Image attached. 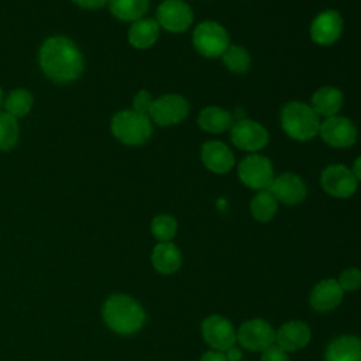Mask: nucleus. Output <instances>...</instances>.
<instances>
[{"label":"nucleus","mask_w":361,"mask_h":361,"mask_svg":"<svg viewBox=\"0 0 361 361\" xmlns=\"http://www.w3.org/2000/svg\"><path fill=\"white\" fill-rule=\"evenodd\" d=\"M42 72L56 83L76 80L83 71V56L73 41L66 37H51L39 49Z\"/></svg>","instance_id":"f257e3e1"},{"label":"nucleus","mask_w":361,"mask_h":361,"mask_svg":"<svg viewBox=\"0 0 361 361\" xmlns=\"http://www.w3.org/2000/svg\"><path fill=\"white\" fill-rule=\"evenodd\" d=\"M103 319L113 331L118 334H133L144 326L145 312L131 296L116 293L109 296L104 302Z\"/></svg>","instance_id":"f03ea898"},{"label":"nucleus","mask_w":361,"mask_h":361,"mask_svg":"<svg viewBox=\"0 0 361 361\" xmlns=\"http://www.w3.org/2000/svg\"><path fill=\"white\" fill-rule=\"evenodd\" d=\"M320 123V117L303 102H289L281 110L282 130L296 141H307L316 137Z\"/></svg>","instance_id":"7ed1b4c3"},{"label":"nucleus","mask_w":361,"mask_h":361,"mask_svg":"<svg viewBox=\"0 0 361 361\" xmlns=\"http://www.w3.org/2000/svg\"><path fill=\"white\" fill-rule=\"evenodd\" d=\"M111 133L127 145L144 144L152 134L151 118L135 110H121L111 118Z\"/></svg>","instance_id":"20e7f679"},{"label":"nucleus","mask_w":361,"mask_h":361,"mask_svg":"<svg viewBox=\"0 0 361 361\" xmlns=\"http://www.w3.org/2000/svg\"><path fill=\"white\" fill-rule=\"evenodd\" d=\"M192 42L197 54L202 56L219 58L230 47V37L221 24L206 20L195 27Z\"/></svg>","instance_id":"39448f33"},{"label":"nucleus","mask_w":361,"mask_h":361,"mask_svg":"<svg viewBox=\"0 0 361 361\" xmlns=\"http://www.w3.org/2000/svg\"><path fill=\"white\" fill-rule=\"evenodd\" d=\"M240 180L250 189L267 190L269 189L275 173L271 161L261 154H250L240 164L237 169Z\"/></svg>","instance_id":"423d86ee"},{"label":"nucleus","mask_w":361,"mask_h":361,"mask_svg":"<svg viewBox=\"0 0 361 361\" xmlns=\"http://www.w3.org/2000/svg\"><path fill=\"white\" fill-rule=\"evenodd\" d=\"M189 114L188 100L176 93H168L154 99L148 117L158 126L168 127L180 123Z\"/></svg>","instance_id":"0eeeda50"},{"label":"nucleus","mask_w":361,"mask_h":361,"mask_svg":"<svg viewBox=\"0 0 361 361\" xmlns=\"http://www.w3.org/2000/svg\"><path fill=\"white\" fill-rule=\"evenodd\" d=\"M230 138L238 149L254 154L267 147L269 141V134L267 128L258 121L250 118H240L238 121L233 123L230 128Z\"/></svg>","instance_id":"6e6552de"},{"label":"nucleus","mask_w":361,"mask_h":361,"mask_svg":"<svg viewBox=\"0 0 361 361\" xmlns=\"http://www.w3.org/2000/svg\"><path fill=\"white\" fill-rule=\"evenodd\" d=\"M157 23L169 32H185L193 23V11L183 0H164L157 8Z\"/></svg>","instance_id":"1a4fd4ad"},{"label":"nucleus","mask_w":361,"mask_h":361,"mask_svg":"<svg viewBox=\"0 0 361 361\" xmlns=\"http://www.w3.org/2000/svg\"><path fill=\"white\" fill-rule=\"evenodd\" d=\"M320 183L326 193L337 199H347L357 190L358 180L350 168L341 164H333L323 169Z\"/></svg>","instance_id":"9d476101"},{"label":"nucleus","mask_w":361,"mask_h":361,"mask_svg":"<svg viewBox=\"0 0 361 361\" xmlns=\"http://www.w3.org/2000/svg\"><path fill=\"white\" fill-rule=\"evenodd\" d=\"M319 134L327 145L333 148H347L357 140V127L347 117L331 116L320 123Z\"/></svg>","instance_id":"9b49d317"},{"label":"nucleus","mask_w":361,"mask_h":361,"mask_svg":"<svg viewBox=\"0 0 361 361\" xmlns=\"http://www.w3.org/2000/svg\"><path fill=\"white\" fill-rule=\"evenodd\" d=\"M275 331L269 323L262 319H252L241 324L237 340L238 343L251 351H264L275 343Z\"/></svg>","instance_id":"f8f14e48"},{"label":"nucleus","mask_w":361,"mask_h":361,"mask_svg":"<svg viewBox=\"0 0 361 361\" xmlns=\"http://www.w3.org/2000/svg\"><path fill=\"white\" fill-rule=\"evenodd\" d=\"M202 334L204 341L217 351L230 350L237 340L233 324L219 314H212L203 320Z\"/></svg>","instance_id":"ddd939ff"},{"label":"nucleus","mask_w":361,"mask_h":361,"mask_svg":"<svg viewBox=\"0 0 361 361\" xmlns=\"http://www.w3.org/2000/svg\"><path fill=\"white\" fill-rule=\"evenodd\" d=\"M343 32V17L337 10H324L319 13L310 24V38L322 47L334 44Z\"/></svg>","instance_id":"4468645a"},{"label":"nucleus","mask_w":361,"mask_h":361,"mask_svg":"<svg viewBox=\"0 0 361 361\" xmlns=\"http://www.w3.org/2000/svg\"><path fill=\"white\" fill-rule=\"evenodd\" d=\"M278 202L293 206L306 197V185L300 176L292 172H285L274 178L268 189Z\"/></svg>","instance_id":"2eb2a0df"},{"label":"nucleus","mask_w":361,"mask_h":361,"mask_svg":"<svg viewBox=\"0 0 361 361\" xmlns=\"http://www.w3.org/2000/svg\"><path fill=\"white\" fill-rule=\"evenodd\" d=\"M200 159L210 172L219 175L230 172L234 166V155L231 149L217 140H210L202 145Z\"/></svg>","instance_id":"dca6fc26"},{"label":"nucleus","mask_w":361,"mask_h":361,"mask_svg":"<svg viewBox=\"0 0 361 361\" xmlns=\"http://www.w3.org/2000/svg\"><path fill=\"white\" fill-rule=\"evenodd\" d=\"M343 289L334 279L319 282L310 293V305L317 312H329L337 307L343 299Z\"/></svg>","instance_id":"f3484780"},{"label":"nucleus","mask_w":361,"mask_h":361,"mask_svg":"<svg viewBox=\"0 0 361 361\" xmlns=\"http://www.w3.org/2000/svg\"><path fill=\"white\" fill-rule=\"evenodd\" d=\"M310 340V329L303 322H288L276 333L275 341L285 351H296L303 348Z\"/></svg>","instance_id":"a211bd4d"},{"label":"nucleus","mask_w":361,"mask_h":361,"mask_svg":"<svg viewBox=\"0 0 361 361\" xmlns=\"http://www.w3.org/2000/svg\"><path fill=\"white\" fill-rule=\"evenodd\" d=\"M344 102V96L340 89L334 86H323L317 89L310 102V107L319 117H331L337 116Z\"/></svg>","instance_id":"6ab92c4d"},{"label":"nucleus","mask_w":361,"mask_h":361,"mask_svg":"<svg viewBox=\"0 0 361 361\" xmlns=\"http://www.w3.org/2000/svg\"><path fill=\"white\" fill-rule=\"evenodd\" d=\"M324 361H361V340L355 336L333 340L326 348Z\"/></svg>","instance_id":"aec40b11"},{"label":"nucleus","mask_w":361,"mask_h":361,"mask_svg":"<svg viewBox=\"0 0 361 361\" xmlns=\"http://www.w3.org/2000/svg\"><path fill=\"white\" fill-rule=\"evenodd\" d=\"M233 116L223 107L219 106H207L204 107L197 117L199 127L212 134H220L231 128L233 126Z\"/></svg>","instance_id":"412c9836"},{"label":"nucleus","mask_w":361,"mask_h":361,"mask_svg":"<svg viewBox=\"0 0 361 361\" xmlns=\"http://www.w3.org/2000/svg\"><path fill=\"white\" fill-rule=\"evenodd\" d=\"M159 25L157 20L140 18L134 21L128 30V42L138 49L152 47L159 37Z\"/></svg>","instance_id":"4be33fe9"},{"label":"nucleus","mask_w":361,"mask_h":361,"mask_svg":"<svg viewBox=\"0 0 361 361\" xmlns=\"http://www.w3.org/2000/svg\"><path fill=\"white\" fill-rule=\"evenodd\" d=\"M152 265L161 274H173L179 269L182 262V255L179 248L171 243H158L152 250Z\"/></svg>","instance_id":"5701e85b"},{"label":"nucleus","mask_w":361,"mask_h":361,"mask_svg":"<svg viewBox=\"0 0 361 361\" xmlns=\"http://www.w3.org/2000/svg\"><path fill=\"white\" fill-rule=\"evenodd\" d=\"M149 6V0H109L110 11L123 21H137L142 18Z\"/></svg>","instance_id":"b1692460"},{"label":"nucleus","mask_w":361,"mask_h":361,"mask_svg":"<svg viewBox=\"0 0 361 361\" xmlns=\"http://www.w3.org/2000/svg\"><path fill=\"white\" fill-rule=\"evenodd\" d=\"M251 214L258 221H269L276 214L278 210V200L275 196L267 189L259 190L250 203Z\"/></svg>","instance_id":"393cba45"},{"label":"nucleus","mask_w":361,"mask_h":361,"mask_svg":"<svg viewBox=\"0 0 361 361\" xmlns=\"http://www.w3.org/2000/svg\"><path fill=\"white\" fill-rule=\"evenodd\" d=\"M226 68L234 73H245L251 66L248 51L240 45H231L221 55Z\"/></svg>","instance_id":"a878e982"},{"label":"nucleus","mask_w":361,"mask_h":361,"mask_svg":"<svg viewBox=\"0 0 361 361\" xmlns=\"http://www.w3.org/2000/svg\"><path fill=\"white\" fill-rule=\"evenodd\" d=\"M18 123L11 114L0 113V149L8 151L18 141Z\"/></svg>","instance_id":"bb28decb"},{"label":"nucleus","mask_w":361,"mask_h":361,"mask_svg":"<svg viewBox=\"0 0 361 361\" xmlns=\"http://www.w3.org/2000/svg\"><path fill=\"white\" fill-rule=\"evenodd\" d=\"M32 107V96L30 92L24 89L13 90L6 100V111L11 116L23 117L25 116Z\"/></svg>","instance_id":"cd10ccee"},{"label":"nucleus","mask_w":361,"mask_h":361,"mask_svg":"<svg viewBox=\"0 0 361 361\" xmlns=\"http://www.w3.org/2000/svg\"><path fill=\"white\" fill-rule=\"evenodd\" d=\"M176 230L178 223L175 217L169 214H158L151 223V233L157 240H159V243L171 241L175 237Z\"/></svg>","instance_id":"c85d7f7f"},{"label":"nucleus","mask_w":361,"mask_h":361,"mask_svg":"<svg viewBox=\"0 0 361 361\" xmlns=\"http://www.w3.org/2000/svg\"><path fill=\"white\" fill-rule=\"evenodd\" d=\"M338 285L343 290H355L361 286V271L357 268L344 269L340 274Z\"/></svg>","instance_id":"c756f323"},{"label":"nucleus","mask_w":361,"mask_h":361,"mask_svg":"<svg viewBox=\"0 0 361 361\" xmlns=\"http://www.w3.org/2000/svg\"><path fill=\"white\" fill-rule=\"evenodd\" d=\"M152 102H154V99H152V96H151L149 92H147V90H140V92L134 96V99H133V110L148 116V111H149V109H151Z\"/></svg>","instance_id":"7c9ffc66"},{"label":"nucleus","mask_w":361,"mask_h":361,"mask_svg":"<svg viewBox=\"0 0 361 361\" xmlns=\"http://www.w3.org/2000/svg\"><path fill=\"white\" fill-rule=\"evenodd\" d=\"M261 361H289L288 351L281 348L278 344H272L262 351Z\"/></svg>","instance_id":"2f4dec72"},{"label":"nucleus","mask_w":361,"mask_h":361,"mask_svg":"<svg viewBox=\"0 0 361 361\" xmlns=\"http://www.w3.org/2000/svg\"><path fill=\"white\" fill-rule=\"evenodd\" d=\"M73 3H76L78 6L87 8V10H94V8H100L103 7L109 0H72Z\"/></svg>","instance_id":"473e14b6"},{"label":"nucleus","mask_w":361,"mask_h":361,"mask_svg":"<svg viewBox=\"0 0 361 361\" xmlns=\"http://www.w3.org/2000/svg\"><path fill=\"white\" fill-rule=\"evenodd\" d=\"M200 361H228V357L223 351H207L202 355Z\"/></svg>","instance_id":"72a5a7b5"},{"label":"nucleus","mask_w":361,"mask_h":361,"mask_svg":"<svg viewBox=\"0 0 361 361\" xmlns=\"http://www.w3.org/2000/svg\"><path fill=\"white\" fill-rule=\"evenodd\" d=\"M351 172L354 173L357 180H361V155L358 158H355V161L353 164V168H351Z\"/></svg>","instance_id":"f704fd0d"},{"label":"nucleus","mask_w":361,"mask_h":361,"mask_svg":"<svg viewBox=\"0 0 361 361\" xmlns=\"http://www.w3.org/2000/svg\"><path fill=\"white\" fill-rule=\"evenodd\" d=\"M1 96H3V92H1V89H0V103H1Z\"/></svg>","instance_id":"c9c22d12"}]
</instances>
